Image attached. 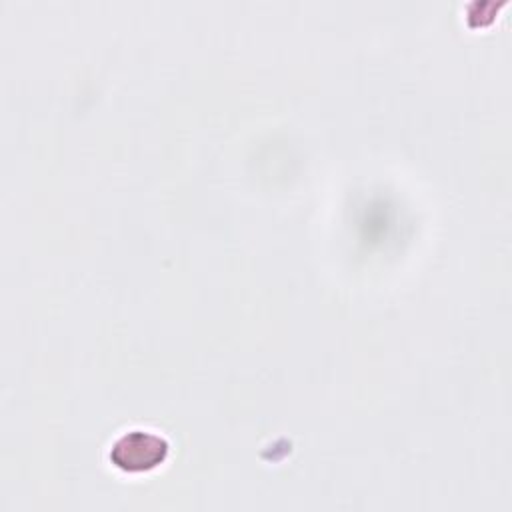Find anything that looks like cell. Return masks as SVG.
Here are the masks:
<instances>
[{"mask_svg": "<svg viewBox=\"0 0 512 512\" xmlns=\"http://www.w3.org/2000/svg\"><path fill=\"white\" fill-rule=\"evenodd\" d=\"M166 452L168 444L162 436L148 430H130L112 444L110 460L126 472H144L162 464Z\"/></svg>", "mask_w": 512, "mask_h": 512, "instance_id": "cell-1", "label": "cell"}]
</instances>
